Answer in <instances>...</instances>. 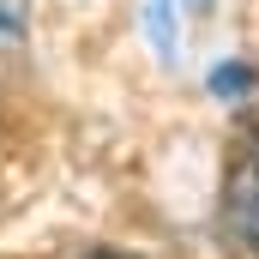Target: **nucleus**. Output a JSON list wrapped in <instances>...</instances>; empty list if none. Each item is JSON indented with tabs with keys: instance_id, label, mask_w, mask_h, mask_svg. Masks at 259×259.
<instances>
[{
	"instance_id": "2",
	"label": "nucleus",
	"mask_w": 259,
	"mask_h": 259,
	"mask_svg": "<svg viewBox=\"0 0 259 259\" xmlns=\"http://www.w3.org/2000/svg\"><path fill=\"white\" fill-rule=\"evenodd\" d=\"M169 6H175V0H145V36H151V49H157L163 61L175 66L181 61V24H175Z\"/></svg>"
},
{
	"instance_id": "5",
	"label": "nucleus",
	"mask_w": 259,
	"mask_h": 259,
	"mask_svg": "<svg viewBox=\"0 0 259 259\" xmlns=\"http://www.w3.org/2000/svg\"><path fill=\"white\" fill-rule=\"evenodd\" d=\"M84 259H139V253H115V247H97V253H84Z\"/></svg>"
},
{
	"instance_id": "1",
	"label": "nucleus",
	"mask_w": 259,
	"mask_h": 259,
	"mask_svg": "<svg viewBox=\"0 0 259 259\" xmlns=\"http://www.w3.org/2000/svg\"><path fill=\"white\" fill-rule=\"evenodd\" d=\"M223 229L247 259H259V127H247L229 151L223 175Z\"/></svg>"
},
{
	"instance_id": "3",
	"label": "nucleus",
	"mask_w": 259,
	"mask_h": 259,
	"mask_svg": "<svg viewBox=\"0 0 259 259\" xmlns=\"http://www.w3.org/2000/svg\"><path fill=\"white\" fill-rule=\"evenodd\" d=\"M253 84H259V66H241V61H229V66L211 72V91H217V97H241V91H253Z\"/></svg>"
},
{
	"instance_id": "4",
	"label": "nucleus",
	"mask_w": 259,
	"mask_h": 259,
	"mask_svg": "<svg viewBox=\"0 0 259 259\" xmlns=\"http://www.w3.org/2000/svg\"><path fill=\"white\" fill-rule=\"evenodd\" d=\"M24 12H30V0H0V42L24 36Z\"/></svg>"
}]
</instances>
